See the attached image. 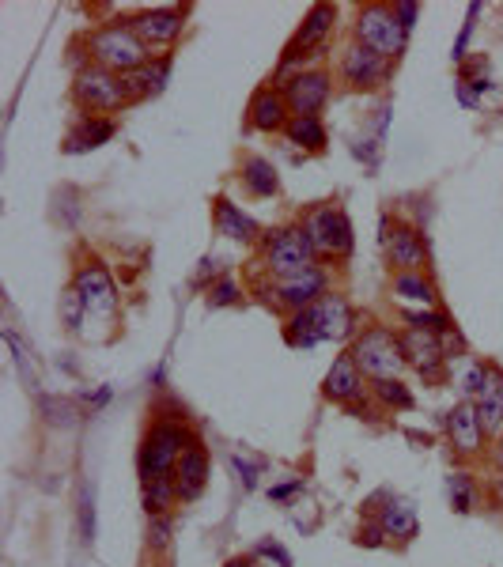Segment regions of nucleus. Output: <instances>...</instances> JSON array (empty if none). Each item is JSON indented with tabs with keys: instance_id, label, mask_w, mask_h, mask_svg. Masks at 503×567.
Instances as JSON below:
<instances>
[{
	"instance_id": "1",
	"label": "nucleus",
	"mask_w": 503,
	"mask_h": 567,
	"mask_svg": "<svg viewBox=\"0 0 503 567\" xmlns=\"http://www.w3.org/2000/svg\"><path fill=\"white\" fill-rule=\"evenodd\" d=\"M84 50L87 65H99V69L114 72V76H129V72L144 69L152 61V50L137 38L129 19H114V23L95 27L84 38Z\"/></svg>"
},
{
	"instance_id": "2",
	"label": "nucleus",
	"mask_w": 503,
	"mask_h": 567,
	"mask_svg": "<svg viewBox=\"0 0 503 567\" xmlns=\"http://www.w3.org/2000/svg\"><path fill=\"white\" fill-rule=\"evenodd\" d=\"M193 435L190 424H186V416L182 413H159L152 420V428L144 435V443H140V454H137V465H140V481H159V477H174V465L182 458V450L190 447Z\"/></svg>"
},
{
	"instance_id": "3",
	"label": "nucleus",
	"mask_w": 503,
	"mask_h": 567,
	"mask_svg": "<svg viewBox=\"0 0 503 567\" xmlns=\"http://www.w3.org/2000/svg\"><path fill=\"white\" fill-rule=\"evenodd\" d=\"M303 235L311 239L314 258L318 265H337V261H348L352 250H356V235H352V224H348V212L337 201H326V205H314L303 212Z\"/></svg>"
},
{
	"instance_id": "4",
	"label": "nucleus",
	"mask_w": 503,
	"mask_h": 567,
	"mask_svg": "<svg viewBox=\"0 0 503 567\" xmlns=\"http://www.w3.org/2000/svg\"><path fill=\"white\" fill-rule=\"evenodd\" d=\"M352 360L360 367L367 382H382V378H401L405 363V348H401V333L386 326H367L364 333L352 337Z\"/></svg>"
},
{
	"instance_id": "5",
	"label": "nucleus",
	"mask_w": 503,
	"mask_h": 567,
	"mask_svg": "<svg viewBox=\"0 0 503 567\" xmlns=\"http://www.w3.org/2000/svg\"><path fill=\"white\" fill-rule=\"evenodd\" d=\"M352 42L371 53H379L386 61H398L401 53H405V46H409V31L394 16V4H364V8H356Z\"/></svg>"
},
{
	"instance_id": "6",
	"label": "nucleus",
	"mask_w": 503,
	"mask_h": 567,
	"mask_svg": "<svg viewBox=\"0 0 503 567\" xmlns=\"http://www.w3.org/2000/svg\"><path fill=\"white\" fill-rule=\"evenodd\" d=\"M258 254L269 276H295L303 273V269H311V265H318L311 239L303 235L299 224H284L265 231L258 242Z\"/></svg>"
},
{
	"instance_id": "7",
	"label": "nucleus",
	"mask_w": 503,
	"mask_h": 567,
	"mask_svg": "<svg viewBox=\"0 0 503 567\" xmlns=\"http://www.w3.org/2000/svg\"><path fill=\"white\" fill-rule=\"evenodd\" d=\"M72 99L84 114H95V118H114L122 114L129 99H125L122 76L99 69V65H84L72 80Z\"/></svg>"
},
{
	"instance_id": "8",
	"label": "nucleus",
	"mask_w": 503,
	"mask_h": 567,
	"mask_svg": "<svg viewBox=\"0 0 503 567\" xmlns=\"http://www.w3.org/2000/svg\"><path fill=\"white\" fill-rule=\"evenodd\" d=\"M273 284L269 288H261L265 295V303L269 307H284V310H307L314 307L322 295H330V273H326V265H311V269H303V273L295 276H269Z\"/></svg>"
},
{
	"instance_id": "9",
	"label": "nucleus",
	"mask_w": 503,
	"mask_h": 567,
	"mask_svg": "<svg viewBox=\"0 0 503 567\" xmlns=\"http://www.w3.org/2000/svg\"><path fill=\"white\" fill-rule=\"evenodd\" d=\"M333 27H337V8H333V4H314L311 12L303 16V23H299L295 38L288 42L284 57H280L277 76H284V72L292 69V65H299V61H307V53L322 50V46L330 42Z\"/></svg>"
},
{
	"instance_id": "10",
	"label": "nucleus",
	"mask_w": 503,
	"mask_h": 567,
	"mask_svg": "<svg viewBox=\"0 0 503 567\" xmlns=\"http://www.w3.org/2000/svg\"><path fill=\"white\" fill-rule=\"evenodd\" d=\"M284 99L295 118H318L333 99V76L326 69H299L284 80Z\"/></svg>"
},
{
	"instance_id": "11",
	"label": "nucleus",
	"mask_w": 503,
	"mask_h": 567,
	"mask_svg": "<svg viewBox=\"0 0 503 567\" xmlns=\"http://www.w3.org/2000/svg\"><path fill=\"white\" fill-rule=\"evenodd\" d=\"M137 38L148 46L152 53H171L182 38V27H186V8H148V12H137L129 19Z\"/></svg>"
},
{
	"instance_id": "12",
	"label": "nucleus",
	"mask_w": 503,
	"mask_h": 567,
	"mask_svg": "<svg viewBox=\"0 0 503 567\" xmlns=\"http://www.w3.org/2000/svg\"><path fill=\"white\" fill-rule=\"evenodd\" d=\"M390 65H394V61H386L379 53H371L352 42V46L341 53V61H337V80H341L348 91H375V87L386 84Z\"/></svg>"
},
{
	"instance_id": "13",
	"label": "nucleus",
	"mask_w": 503,
	"mask_h": 567,
	"mask_svg": "<svg viewBox=\"0 0 503 567\" xmlns=\"http://www.w3.org/2000/svg\"><path fill=\"white\" fill-rule=\"evenodd\" d=\"M443 431H447V443L458 458H481L488 447V435L481 428V416H477V405L473 401H458L447 420H443Z\"/></svg>"
},
{
	"instance_id": "14",
	"label": "nucleus",
	"mask_w": 503,
	"mask_h": 567,
	"mask_svg": "<svg viewBox=\"0 0 503 567\" xmlns=\"http://www.w3.org/2000/svg\"><path fill=\"white\" fill-rule=\"evenodd\" d=\"M401 348H405V363L417 371L424 382H439L447 371V348L439 333H424V329H405L401 333Z\"/></svg>"
},
{
	"instance_id": "15",
	"label": "nucleus",
	"mask_w": 503,
	"mask_h": 567,
	"mask_svg": "<svg viewBox=\"0 0 503 567\" xmlns=\"http://www.w3.org/2000/svg\"><path fill=\"white\" fill-rule=\"evenodd\" d=\"M72 288L84 295V303L91 314H103V318H114L118 314V292H114V280L106 273L103 261H84L76 273H72Z\"/></svg>"
},
{
	"instance_id": "16",
	"label": "nucleus",
	"mask_w": 503,
	"mask_h": 567,
	"mask_svg": "<svg viewBox=\"0 0 503 567\" xmlns=\"http://www.w3.org/2000/svg\"><path fill=\"white\" fill-rule=\"evenodd\" d=\"M382 246L398 273H428V242L413 224H394L386 231Z\"/></svg>"
},
{
	"instance_id": "17",
	"label": "nucleus",
	"mask_w": 503,
	"mask_h": 567,
	"mask_svg": "<svg viewBox=\"0 0 503 567\" xmlns=\"http://www.w3.org/2000/svg\"><path fill=\"white\" fill-rule=\"evenodd\" d=\"M292 118H295L292 106H288V99H284V91L277 84H265L250 95V106H246L250 129H258V133H284Z\"/></svg>"
},
{
	"instance_id": "18",
	"label": "nucleus",
	"mask_w": 503,
	"mask_h": 567,
	"mask_svg": "<svg viewBox=\"0 0 503 567\" xmlns=\"http://www.w3.org/2000/svg\"><path fill=\"white\" fill-rule=\"evenodd\" d=\"M367 382L364 375H360V367H356V360H352V352H341L337 360H333V367L326 371V382H322V394H326V401H333V405H356V401H364L367 397Z\"/></svg>"
},
{
	"instance_id": "19",
	"label": "nucleus",
	"mask_w": 503,
	"mask_h": 567,
	"mask_svg": "<svg viewBox=\"0 0 503 567\" xmlns=\"http://www.w3.org/2000/svg\"><path fill=\"white\" fill-rule=\"evenodd\" d=\"M311 314L322 341H348V337H356V314H352V307H348V299L341 292L322 295L311 307Z\"/></svg>"
},
{
	"instance_id": "20",
	"label": "nucleus",
	"mask_w": 503,
	"mask_h": 567,
	"mask_svg": "<svg viewBox=\"0 0 503 567\" xmlns=\"http://www.w3.org/2000/svg\"><path fill=\"white\" fill-rule=\"evenodd\" d=\"M205 484H209V450H205L201 439H193L190 447L182 450L178 465H174V488H178L182 503H193V499H201Z\"/></svg>"
},
{
	"instance_id": "21",
	"label": "nucleus",
	"mask_w": 503,
	"mask_h": 567,
	"mask_svg": "<svg viewBox=\"0 0 503 567\" xmlns=\"http://www.w3.org/2000/svg\"><path fill=\"white\" fill-rule=\"evenodd\" d=\"M212 220H216V231H220L224 239H231V242L258 246L261 235H265V231L258 227V220H254V216H246L243 208L235 205L231 197H224V193L212 201Z\"/></svg>"
},
{
	"instance_id": "22",
	"label": "nucleus",
	"mask_w": 503,
	"mask_h": 567,
	"mask_svg": "<svg viewBox=\"0 0 503 567\" xmlns=\"http://www.w3.org/2000/svg\"><path fill=\"white\" fill-rule=\"evenodd\" d=\"M167 80H171V53H163V57H152V61H148L144 69L122 76L125 99H129V106L144 103V99L159 95V91L167 87Z\"/></svg>"
},
{
	"instance_id": "23",
	"label": "nucleus",
	"mask_w": 503,
	"mask_h": 567,
	"mask_svg": "<svg viewBox=\"0 0 503 567\" xmlns=\"http://www.w3.org/2000/svg\"><path fill=\"white\" fill-rule=\"evenodd\" d=\"M118 133V121L114 118H95V114H80V121L72 125V133L65 137V152L69 155H80V152H91V148H103L110 144Z\"/></svg>"
},
{
	"instance_id": "24",
	"label": "nucleus",
	"mask_w": 503,
	"mask_h": 567,
	"mask_svg": "<svg viewBox=\"0 0 503 567\" xmlns=\"http://www.w3.org/2000/svg\"><path fill=\"white\" fill-rule=\"evenodd\" d=\"M239 182H243L246 193L258 197V201H269V197L280 193V174L265 155H246L243 167H239Z\"/></svg>"
},
{
	"instance_id": "25",
	"label": "nucleus",
	"mask_w": 503,
	"mask_h": 567,
	"mask_svg": "<svg viewBox=\"0 0 503 567\" xmlns=\"http://www.w3.org/2000/svg\"><path fill=\"white\" fill-rule=\"evenodd\" d=\"M473 405H477V416H481V428H485L488 439L503 435V371L500 367H492L488 386L473 397Z\"/></svg>"
},
{
	"instance_id": "26",
	"label": "nucleus",
	"mask_w": 503,
	"mask_h": 567,
	"mask_svg": "<svg viewBox=\"0 0 503 567\" xmlns=\"http://www.w3.org/2000/svg\"><path fill=\"white\" fill-rule=\"evenodd\" d=\"M375 518L382 522V530L390 533L394 541H401V545H405V541H413V537H417V530H420L417 511H413L405 499H390V503H386V507H382Z\"/></svg>"
},
{
	"instance_id": "27",
	"label": "nucleus",
	"mask_w": 503,
	"mask_h": 567,
	"mask_svg": "<svg viewBox=\"0 0 503 567\" xmlns=\"http://www.w3.org/2000/svg\"><path fill=\"white\" fill-rule=\"evenodd\" d=\"M394 295L405 299V303H417L424 310H432L439 303V292H435L428 273H394Z\"/></svg>"
},
{
	"instance_id": "28",
	"label": "nucleus",
	"mask_w": 503,
	"mask_h": 567,
	"mask_svg": "<svg viewBox=\"0 0 503 567\" xmlns=\"http://www.w3.org/2000/svg\"><path fill=\"white\" fill-rule=\"evenodd\" d=\"M284 137L292 140L295 148H303V152H326V125L322 118H292L288 121V129H284Z\"/></svg>"
},
{
	"instance_id": "29",
	"label": "nucleus",
	"mask_w": 503,
	"mask_h": 567,
	"mask_svg": "<svg viewBox=\"0 0 503 567\" xmlns=\"http://www.w3.org/2000/svg\"><path fill=\"white\" fill-rule=\"evenodd\" d=\"M367 394H371V401H379L382 409H398V413H405V409H413V405H417L413 390H409L401 378H382V382H371V386H367Z\"/></svg>"
},
{
	"instance_id": "30",
	"label": "nucleus",
	"mask_w": 503,
	"mask_h": 567,
	"mask_svg": "<svg viewBox=\"0 0 503 567\" xmlns=\"http://www.w3.org/2000/svg\"><path fill=\"white\" fill-rule=\"evenodd\" d=\"M401 318H405V326L409 329H424V333H439V337H447V333L454 329L451 318L435 307L432 310H405Z\"/></svg>"
},
{
	"instance_id": "31",
	"label": "nucleus",
	"mask_w": 503,
	"mask_h": 567,
	"mask_svg": "<svg viewBox=\"0 0 503 567\" xmlns=\"http://www.w3.org/2000/svg\"><path fill=\"white\" fill-rule=\"evenodd\" d=\"M447 496H451V507L458 515H469L473 511V503H477V484L469 473H451V481H447Z\"/></svg>"
},
{
	"instance_id": "32",
	"label": "nucleus",
	"mask_w": 503,
	"mask_h": 567,
	"mask_svg": "<svg viewBox=\"0 0 503 567\" xmlns=\"http://www.w3.org/2000/svg\"><path fill=\"white\" fill-rule=\"evenodd\" d=\"M91 314L84 303V295L76 292V288H61V322H65V329H72V333H80L84 329V318Z\"/></svg>"
},
{
	"instance_id": "33",
	"label": "nucleus",
	"mask_w": 503,
	"mask_h": 567,
	"mask_svg": "<svg viewBox=\"0 0 503 567\" xmlns=\"http://www.w3.org/2000/svg\"><path fill=\"white\" fill-rule=\"evenodd\" d=\"M174 541V518L171 515H152L148 518V549L167 556Z\"/></svg>"
},
{
	"instance_id": "34",
	"label": "nucleus",
	"mask_w": 503,
	"mask_h": 567,
	"mask_svg": "<svg viewBox=\"0 0 503 567\" xmlns=\"http://www.w3.org/2000/svg\"><path fill=\"white\" fill-rule=\"evenodd\" d=\"M243 292H239V284L231 280V276H220V280H212L209 288V307H231V303H239Z\"/></svg>"
},
{
	"instance_id": "35",
	"label": "nucleus",
	"mask_w": 503,
	"mask_h": 567,
	"mask_svg": "<svg viewBox=\"0 0 503 567\" xmlns=\"http://www.w3.org/2000/svg\"><path fill=\"white\" fill-rule=\"evenodd\" d=\"M386 541H390V533L382 530L379 518H367V526H360V533H356V545H364V549H379Z\"/></svg>"
},
{
	"instance_id": "36",
	"label": "nucleus",
	"mask_w": 503,
	"mask_h": 567,
	"mask_svg": "<svg viewBox=\"0 0 503 567\" xmlns=\"http://www.w3.org/2000/svg\"><path fill=\"white\" fill-rule=\"evenodd\" d=\"M80 533L87 545L95 541V496L91 492H84V499H80Z\"/></svg>"
},
{
	"instance_id": "37",
	"label": "nucleus",
	"mask_w": 503,
	"mask_h": 567,
	"mask_svg": "<svg viewBox=\"0 0 503 567\" xmlns=\"http://www.w3.org/2000/svg\"><path fill=\"white\" fill-rule=\"evenodd\" d=\"M488 375H492V367H488V363H473V367H469V375H466V394H469V401H473V397H477V394H481V390L488 386Z\"/></svg>"
},
{
	"instance_id": "38",
	"label": "nucleus",
	"mask_w": 503,
	"mask_h": 567,
	"mask_svg": "<svg viewBox=\"0 0 503 567\" xmlns=\"http://www.w3.org/2000/svg\"><path fill=\"white\" fill-rule=\"evenodd\" d=\"M394 16H398V23L413 35V27H417L420 19V4L417 0H394Z\"/></svg>"
},
{
	"instance_id": "39",
	"label": "nucleus",
	"mask_w": 503,
	"mask_h": 567,
	"mask_svg": "<svg viewBox=\"0 0 503 567\" xmlns=\"http://www.w3.org/2000/svg\"><path fill=\"white\" fill-rule=\"evenodd\" d=\"M477 12H481V4H469L466 27H462V35L454 42V61H458V65H466V46H469V38H473V19H477Z\"/></svg>"
},
{
	"instance_id": "40",
	"label": "nucleus",
	"mask_w": 503,
	"mask_h": 567,
	"mask_svg": "<svg viewBox=\"0 0 503 567\" xmlns=\"http://www.w3.org/2000/svg\"><path fill=\"white\" fill-rule=\"evenodd\" d=\"M231 465H235V473L243 477L246 488H254V477H258V465H254V462H246L243 454H231Z\"/></svg>"
},
{
	"instance_id": "41",
	"label": "nucleus",
	"mask_w": 503,
	"mask_h": 567,
	"mask_svg": "<svg viewBox=\"0 0 503 567\" xmlns=\"http://www.w3.org/2000/svg\"><path fill=\"white\" fill-rule=\"evenodd\" d=\"M46 413L57 416V424H61V428H72V405L69 401H46Z\"/></svg>"
},
{
	"instance_id": "42",
	"label": "nucleus",
	"mask_w": 503,
	"mask_h": 567,
	"mask_svg": "<svg viewBox=\"0 0 503 567\" xmlns=\"http://www.w3.org/2000/svg\"><path fill=\"white\" fill-rule=\"evenodd\" d=\"M258 552L261 556H269V560H277V567H292V556L280 549V545H273V541H261Z\"/></svg>"
},
{
	"instance_id": "43",
	"label": "nucleus",
	"mask_w": 503,
	"mask_h": 567,
	"mask_svg": "<svg viewBox=\"0 0 503 567\" xmlns=\"http://www.w3.org/2000/svg\"><path fill=\"white\" fill-rule=\"evenodd\" d=\"M488 462H492V469L503 477V435H496V439H492V447H488Z\"/></svg>"
},
{
	"instance_id": "44",
	"label": "nucleus",
	"mask_w": 503,
	"mask_h": 567,
	"mask_svg": "<svg viewBox=\"0 0 503 567\" xmlns=\"http://www.w3.org/2000/svg\"><path fill=\"white\" fill-rule=\"evenodd\" d=\"M295 492H303V481H288V484H277L273 492H269V499H288L295 496Z\"/></svg>"
},
{
	"instance_id": "45",
	"label": "nucleus",
	"mask_w": 503,
	"mask_h": 567,
	"mask_svg": "<svg viewBox=\"0 0 503 567\" xmlns=\"http://www.w3.org/2000/svg\"><path fill=\"white\" fill-rule=\"evenodd\" d=\"M477 99H481V95H477V91H473L469 84H462V80H458V103L473 110V106H477Z\"/></svg>"
},
{
	"instance_id": "46",
	"label": "nucleus",
	"mask_w": 503,
	"mask_h": 567,
	"mask_svg": "<svg viewBox=\"0 0 503 567\" xmlns=\"http://www.w3.org/2000/svg\"><path fill=\"white\" fill-rule=\"evenodd\" d=\"M224 567H254V560H243V556H235V560H227Z\"/></svg>"
},
{
	"instance_id": "47",
	"label": "nucleus",
	"mask_w": 503,
	"mask_h": 567,
	"mask_svg": "<svg viewBox=\"0 0 503 567\" xmlns=\"http://www.w3.org/2000/svg\"><path fill=\"white\" fill-rule=\"evenodd\" d=\"M254 567H269V564H254Z\"/></svg>"
}]
</instances>
